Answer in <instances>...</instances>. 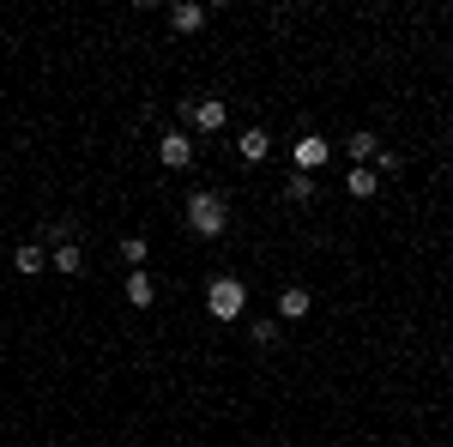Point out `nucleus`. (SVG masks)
Wrapping results in <instances>:
<instances>
[{
  "label": "nucleus",
  "mask_w": 453,
  "mask_h": 447,
  "mask_svg": "<svg viewBox=\"0 0 453 447\" xmlns=\"http://www.w3.org/2000/svg\"><path fill=\"white\" fill-rule=\"evenodd\" d=\"M375 188H381V175H375V170H350L345 175V194H350V200H375Z\"/></svg>",
  "instance_id": "nucleus-11"
},
{
  "label": "nucleus",
  "mask_w": 453,
  "mask_h": 447,
  "mask_svg": "<svg viewBox=\"0 0 453 447\" xmlns=\"http://www.w3.org/2000/svg\"><path fill=\"white\" fill-rule=\"evenodd\" d=\"M206 19H211V12L200 6V0H175V6H170V25H175V31H188V36L206 31Z\"/></svg>",
  "instance_id": "nucleus-7"
},
{
  "label": "nucleus",
  "mask_w": 453,
  "mask_h": 447,
  "mask_svg": "<svg viewBox=\"0 0 453 447\" xmlns=\"http://www.w3.org/2000/svg\"><path fill=\"white\" fill-rule=\"evenodd\" d=\"M224 224H230L224 194H188V230L194 236H224Z\"/></svg>",
  "instance_id": "nucleus-2"
},
{
  "label": "nucleus",
  "mask_w": 453,
  "mask_h": 447,
  "mask_svg": "<svg viewBox=\"0 0 453 447\" xmlns=\"http://www.w3.org/2000/svg\"><path fill=\"white\" fill-rule=\"evenodd\" d=\"M181 121H188L194 134H218V127L230 121V104H224V97H188V104H181Z\"/></svg>",
  "instance_id": "nucleus-3"
},
{
  "label": "nucleus",
  "mask_w": 453,
  "mask_h": 447,
  "mask_svg": "<svg viewBox=\"0 0 453 447\" xmlns=\"http://www.w3.org/2000/svg\"><path fill=\"white\" fill-rule=\"evenodd\" d=\"M121 260H127L134 273H145V242H140V236H127V242H121Z\"/></svg>",
  "instance_id": "nucleus-17"
},
{
  "label": "nucleus",
  "mask_w": 453,
  "mask_h": 447,
  "mask_svg": "<svg viewBox=\"0 0 453 447\" xmlns=\"http://www.w3.org/2000/svg\"><path fill=\"white\" fill-rule=\"evenodd\" d=\"M157 158H164L170 170H188V164H194V139H188L181 127H175V134H164V139H157Z\"/></svg>",
  "instance_id": "nucleus-6"
},
{
  "label": "nucleus",
  "mask_w": 453,
  "mask_h": 447,
  "mask_svg": "<svg viewBox=\"0 0 453 447\" xmlns=\"http://www.w3.org/2000/svg\"><path fill=\"white\" fill-rule=\"evenodd\" d=\"M284 194H290L296 206H309V200H314V175H303V170H296V175H290V188H284Z\"/></svg>",
  "instance_id": "nucleus-15"
},
{
  "label": "nucleus",
  "mask_w": 453,
  "mask_h": 447,
  "mask_svg": "<svg viewBox=\"0 0 453 447\" xmlns=\"http://www.w3.org/2000/svg\"><path fill=\"white\" fill-rule=\"evenodd\" d=\"M290 158H296V170H303V175H314L320 164H326V158H333V145H326L320 134H303L296 145H290Z\"/></svg>",
  "instance_id": "nucleus-4"
},
{
  "label": "nucleus",
  "mask_w": 453,
  "mask_h": 447,
  "mask_svg": "<svg viewBox=\"0 0 453 447\" xmlns=\"http://www.w3.org/2000/svg\"><path fill=\"white\" fill-rule=\"evenodd\" d=\"M345 151H350V158H357V170H369V164L381 158V139H375V134H369V127H363V134H350V139H345Z\"/></svg>",
  "instance_id": "nucleus-8"
},
{
  "label": "nucleus",
  "mask_w": 453,
  "mask_h": 447,
  "mask_svg": "<svg viewBox=\"0 0 453 447\" xmlns=\"http://www.w3.org/2000/svg\"><path fill=\"white\" fill-rule=\"evenodd\" d=\"M206 309H211V320H242V309H248L242 278H236V273H218L206 284Z\"/></svg>",
  "instance_id": "nucleus-1"
},
{
  "label": "nucleus",
  "mask_w": 453,
  "mask_h": 447,
  "mask_svg": "<svg viewBox=\"0 0 453 447\" xmlns=\"http://www.w3.org/2000/svg\"><path fill=\"white\" fill-rule=\"evenodd\" d=\"M248 339L260 344V351H273V344H279L284 333H279V320H254V327H248Z\"/></svg>",
  "instance_id": "nucleus-14"
},
{
  "label": "nucleus",
  "mask_w": 453,
  "mask_h": 447,
  "mask_svg": "<svg viewBox=\"0 0 453 447\" xmlns=\"http://www.w3.org/2000/svg\"><path fill=\"white\" fill-rule=\"evenodd\" d=\"M314 297L303 290V284H290V290H279V327H296V320H309Z\"/></svg>",
  "instance_id": "nucleus-5"
},
{
  "label": "nucleus",
  "mask_w": 453,
  "mask_h": 447,
  "mask_svg": "<svg viewBox=\"0 0 453 447\" xmlns=\"http://www.w3.org/2000/svg\"><path fill=\"white\" fill-rule=\"evenodd\" d=\"M55 273H85V248H79V242H61V248H55Z\"/></svg>",
  "instance_id": "nucleus-13"
},
{
  "label": "nucleus",
  "mask_w": 453,
  "mask_h": 447,
  "mask_svg": "<svg viewBox=\"0 0 453 447\" xmlns=\"http://www.w3.org/2000/svg\"><path fill=\"white\" fill-rule=\"evenodd\" d=\"M266 151H273V134H266V127H248L242 134V158L248 164H266Z\"/></svg>",
  "instance_id": "nucleus-12"
},
{
  "label": "nucleus",
  "mask_w": 453,
  "mask_h": 447,
  "mask_svg": "<svg viewBox=\"0 0 453 447\" xmlns=\"http://www.w3.org/2000/svg\"><path fill=\"white\" fill-rule=\"evenodd\" d=\"M121 290H127V303H134V309H151V303H157V284H151L145 273H127Z\"/></svg>",
  "instance_id": "nucleus-10"
},
{
  "label": "nucleus",
  "mask_w": 453,
  "mask_h": 447,
  "mask_svg": "<svg viewBox=\"0 0 453 447\" xmlns=\"http://www.w3.org/2000/svg\"><path fill=\"white\" fill-rule=\"evenodd\" d=\"M369 170H375V175L387 181V175H399V170H405V158H399V151H387V145H381V158H375Z\"/></svg>",
  "instance_id": "nucleus-16"
},
{
  "label": "nucleus",
  "mask_w": 453,
  "mask_h": 447,
  "mask_svg": "<svg viewBox=\"0 0 453 447\" xmlns=\"http://www.w3.org/2000/svg\"><path fill=\"white\" fill-rule=\"evenodd\" d=\"M12 266H19L25 278H36L42 266H49V254H42V242H19V248H12Z\"/></svg>",
  "instance_id": "nucleus-9"
}]
</instances>
